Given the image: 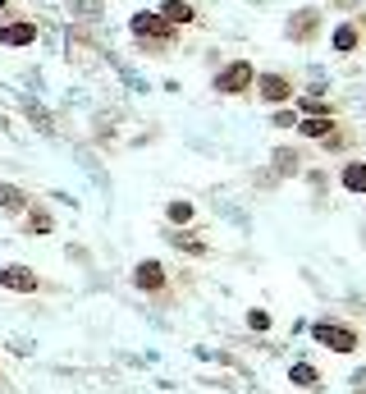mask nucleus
<instances>
[{
  "instance_id": "obj_21",
  "label": "nucleus",
  "mask_w": 366,
  "mask_h": 394,
  "mask_svg": "<svg viewBox=\"0 0 366 394\" xmlns=\"http://www.w3.org/2000/svg\"><path fill=\"white\" fill-rule=\"evenodd\" d=\"M247 325L252 330H271V312H247Z\"/></svg>"
},
{
  "instance_id": "obj_17",
  "label": "nucleus",
  "mask_w": 366,
  "mask_h": 394,
  "mask_svg": "<svg viewBox=\"0 0 366 394\" xmlns=\"http://www.w3.org/2000/svg\"><path fill=\"white\" fill-rule=\"evenodd\" d=\"M170 238V243H175L179 248V253H188V257H206L211 253V248L206 243H201V238H192V234H183V229H175V234H165Z\"/></svg>"
},
{
  "instance_id": "obj_11",
  "label": "nucleus",
  "mask_w": 366,
  "mask_h": 394,
  "mask_svg": "<svg viewBox=\"0 0 366 394\" xmlns=\"http://www.w3.org/2000/svg\"><path fill=\"white\" fill-rule=\"evenodd\" d=\"M28 202H33V197H28L18 184H5V179H0V211H5V216H23Z\"/></svg>"
},
{
  "instance_id": "obj_15",
  "label": "nucleus",
  "mask_w": 366,
  "mask_h": 394,
  "mask_svg": "<svg viewBox=\"0 0 366 394\" xmlns=\"http://www.w3.org/2000/svg\"><path fill=\"white\" fill-rule=\"evenodd\" d=\"M358 42H362L358 23H343V28H334V51H339V55H353V51H358Z\"/></svg>"
},
{
  "instance_id": "obj_16",
  "label": "nucleus",
  "mask_w": 366,
  "mask_h": 394,
  "mask_svg": "<svg viewBox=\"0 0 366 394\" xmlns=\"http://www.w3.org/2000/svg\"><path fill=\"white\" fill-rule=\"evenodd\" d=\"M288 381H293L297 390H316V386H321V371H316L312 362H293V371H288Z\"/></svg>"
},
{
  "instance_id": "obj_20",
  "label": "nucleus",
  "mask_w": 366,
  "mask_h": 394,
  "mask_svg": "<svg viewBox=\"0 0 366 394\" xmlns=\"http://www.w3.org/2000/svg\"><path fill=\"white\" fill-rule=\"evenodd\" d=\"M271 124H275V129H297V110H293V105H275Z\"/></svg>"
},
{
  "instance_id": "obj_14",
  "label": "nucleus",
  "mask_w": 366,
  "mask_h": 394,
  "mask_svg": "<svg viewBox=\"0 0 366 394\" xmlns=\"http://www.w3.org/2000/svg\"><path fill=\"white\" fill-rule=\"evenodd\" d=\"M275 175H302V156L293 147H275Z\"/></svg>"
},
{
  "instance_id": "obj_6",
  "label": "nucleus",
  "mask_w": 366,
  "mask_h": 394,
  "mask_svg": "<svg viewBox=\"0 0 366 394\" xmlns=\"http://www.w3.org/2000/svg\"><path fill=\"white\" fill-rule=\"evenodd\" d=\"M284 33H288V42H316V33H321V9H297L293 18L284 23Z\"/></svg>"
},
{
  "instance_id": "obj_7",
  "label": "nucleus",
  "mask_w": 366,
  "mask_h": 394,
  "mask_svg": "<svg viewBox=\"0 0 366 394\" xmlns=\"http://www.w3.org/2000/svg\"><path fill=\"white\" fill-rule=\"evenodd\" d=\"M133 284H138L142 294H160L165 289V266H160L156 257H151V262H138L133 266Z\"/></svg>"
},
{
  "instance_id": "obj_12",
  "label": "nucleus",
  "mask_w": 366,
  "mask_h": 394,
  "mask_svg": "<svg viewBox=\"0 0 366 394\" xmlns=\"http://www.w3.org/2000/svg\"><path fill=\"white\" fill-rule=\"evenodd\" d=\"M339 184L348 188V193H358V197H366V161H348V166L339 170Z\"/></svg>"
},
{
  "instance_id": "obj_1",
  "label": "nucleus",
  "mask_w": 366,
  "mask_h": 394,
  "mask_svg": "<svg viewBox=\"0 0 366 394\" xmlns=\"http://www.w3.org/2000/svg\"><path fill=\"white\" fill-rule=\"evenodd\" d=\"M129 33L138 37V46H142L147 55H170V51H175V28H170L160 14H147V9H138V14L129 18Z\"/></svg>"
},
{
  "instance_id": "obj_19",
  "label": "nucleus",
  "mask_w": 366,
  "mask_h": 394,
  "mask_svg": "<svg viewBox=\"0 0 366 394\" xmlns=\"http://www.w3.org/2000/svg\"><path fill=\"white\" fill-rule=\"evenodd\" d=\"M165 216H170V225H188V220L197 216V211H192V202H170Z\"/></svg>"
},
{
  "instance_id": "obj_10",
  "label": "nucleus",
  "mask_w": 366,
  "mask_h": 394,
  "mask_svg": "<svg viewBox=\"0 0 366 394\" xmlns=\"http://www.w3.org/2000/svg\"><path fill=\"white\" fill-rule=\"evenodd\" d=\"M156 14L165 18L170 28H188V23H197V9H192L188 0H165V5H160Z\"/></svg>"
},
{
  "instance_id": "obj_4",
  "label": "nucleus",
  "mask_w": 366,
  "mask_h": 394,
  "mask_svg": "<svg viewBox=\"0 0 366 394\" xmlns=\"http://www.w3.org/2000/svg\"><path fill=\"white\" fill-rule=\"evenodd\" d=\"M252 92L256 97H261L266 105H293V79H288V74H256V83H252Z\"/></svg>"
},
{
  "instance_id": "obj_5",
  "label": "nucleus",
  "mask_w": 366,
  "mask_h": 394,
  "mask_svg": "<svg viewBox=\"0 0 366 394\" xmlns=\"http://www.w3.org/2000/svg\"><path fill=\"white\" fill-rule=\"evenodd\" d=\"M0 289H9V294H37L42 289V280H37V271L33 266H0Z\"/></svg>"
},
{
  "instance_id": "obj_2",
  "label": "nucleus",
  "mask_w": 366,
  "mask_h": 394,
  "mask_svg": "<svg viewBox=\"0 0 366 394\" xmlns=\"http://www.w3.org/2000/svg\"><path fill=\"white\" fill-rule=\"evenodd\" d=\"M252 83H256L252 60H229L225 69L216 74V92L220 97H243V92H252Z\"/></svg>"
},
{
  "instance_id": "obj_8",
  "label": "nucleus",
  "mask_w": 366,
  "mask_h": 394,
  "mask_svg": "<svg viewBox=\"0 0 366 394\" xmlns=\"http://www.w3.org/2000/svg\"><path fill=\"white\" fill-rule=\"evenodd\" d=\"M33 42H37V23H28V18H14V23H0V46L18 51V46H33Z\"/></svg>"
},
{
  "instance_id": "obj_18",
  "label": "nucleus",
  "mask_w": 366,
  "mask_h": 394,
  "mask_svg": "<svg viewBox=\"0 0 366 394\" xmlns=\"http://www.w3.org/2000/svg\"><path fill=\"white\" fill-rule=\"evenodd\" d=\"M69 9L78 18H101L105 14V0H69Z\"/></svg>"
},
{
  "instance_id": "obj_13",
  "label": "nucleus",
  "mask_w": 366,
  "mask_h": 394,
  "mask_svg": "<svg viewBox=\"0 0 366 394\" xmlns=\"http://www.w3.org/2000/svg\"><path fill=\"white\" fill-rule=\"evenodd\" d=\"M23 216H28V234H51V229H55V216L46 207H37V202H28Z\"/></svg>"
},
{
  "instance_id": "obj_3",
  "label": "nucleus",
  "mask_w": 366,
  "mask_h": 394,
  "mask_svg": "<svg viewBox=\"0 0 366 394\" xmlns=\"http://www.w3.org/2000/svg\"><path fill=\"white\" fill-rule=\"evenodd\" d=\"M312 340L325 344V349H334V353H353L362 344V335L353 330V325H343V321H316L312 325Z\"/></svg>"
},
{
  "instance_id": "obj_22",
  "label": "nucleus",
  "mask_w": 366,
  "mask_h": 394,
  "mask_svg": "<svg viewBox=\"0 0 366 394\" xmlns=\"http://www.w3.org/2000/svg\"><path fill=\"white\" fill-rule=\"evenodd\" d=\"M5 9H9V0H0V14H5Z\"/></svg>"
},
{
  "instance_id": "obj_9",
  "label": "nucleus",
  "mask_w": 366,
  "mask_h": 394,
  "mask_svg": "<svg viewBox=\"0 0 366 394\" xmlns=\"http://www.w3.org/2000/svg\"><path fill=\"white\" fill-rule=\"evenodd\" d=\"M297 133L312 138V142L330 138V133H334V115H297Z\"/></svg>"
}]
</instances>
